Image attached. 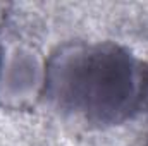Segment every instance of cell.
Returning a JSON list of instances; mask_svg holds the SVG:
<instances>
[{
    "label": "cell",
    "mask_w": 148,
    "mask_h": 146,
    "mask_svg": "<svg viewBox=\"0 0 148 146\" xmlns=\"http://www.w3.org/2000/svg\"><path fill=\"white\" fill-rule=\"evenodd\" d=\"M148 71L112 41H76L57 48L45 71L43 96L55 110L84 124L114 126L145 100Z\"/></svg>",
    "instance_id": "1"
},
{
    "label": "cell",
    "mask_w": 148,
    "mask_h": 146,
    "mask_svg": "<svg viewBox=\"0 0 148 146\" xmlns=\"http://www.w3.org/2000/svg\"><path fill=\"white\" fill-rule=\"evenodd\" d=\"M145 98L148 100V76H147V91H145Z\"/></svg>",
    "instance_id": "2"
},
{
    "label": "cell",
    "mask_w": 148,
    "mask_h": 146,
    "mask_svg": "<svg viewBox=\"0 0 148 146\" xmlns=\"http://www.w3.org/2000/svg\"><path fill=\"white\" fill-rule=\"evenodd\" d=\"M145 146H148V141H147V145H145Z\"/></svg>",
    "instance_id": "3"
}]
</instances>
